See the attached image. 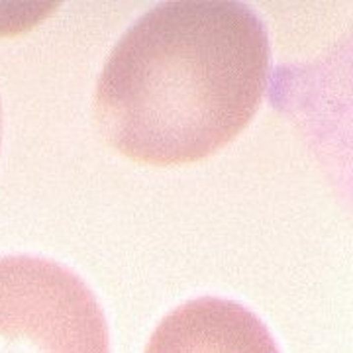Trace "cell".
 <instances>
[{
  "label": "cell",
  "instance_id": "obj_1",
  "mask_svg": "<svg viewBox=\"0 0 353 353\" xmlns=\"http://www.w3.org/2000/svg\"><path fill=\"white\" fill-rule=\"evenodd\" d=\"M271 43L238 0H169L114 46L94 90L106 139L152 165L199 161L250 124L269 79Z\"/></svg>",
  "mask_w": 353,
  "mask_h": 353
},
{
  "label": "cell",
  "instance_id": "obj_2",
  "mask_svg": "<svg viewBox=\"0 0 353 353\" xmlns=\"http://www.w3.org/2000/svg\"><path fill=\"white\" fill-rule=\"evenodd\" d=\"M0 353H110L87 283L48 257H0Z\"/></svg>",
  "mask_w": 353,
  "mask_h": 353
},
{
  "label": "cell",
  "instance_id": "obj_3",
  "mask_svg": "<svg viewBox=\"0 0 353 353\" xmlns=\"http://www.w3.org/2000/svg\"><path fill=\"white\" fill-rule=\"evenodd\" d=\"M143 353H281L269 328L243 304L201 296L176 306Z\"/></svg>",
  "mask_w": 353,
  "mask_h": 353
},
{
  "label": "cell",
  "instance_id": "obj_4",
  "mask_svg": "<svg viewBox=\"0 0 353 353\" xmlns=\"http://www.w3.org/2000/svg\"><path fill=\"white\" fill-rule=\"evenodd\" d=\"M0 136H2V108H0Z\"/></svg>",
  "mask_w": 353,
  "mask_h": 353
}]
</instances>
